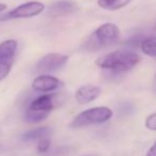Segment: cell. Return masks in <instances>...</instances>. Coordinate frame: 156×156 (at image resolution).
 <instances>
[{
	"label": "cell",
	"mask_w": 156,
	"mask_h": 156,
	"mask_svg": "<svg viewBox=\"0 0 156 156\" xmlns=\"http://www.w3.org/2000/svg\"><path fill=\"white\" fill-rule=\"evenodd\" d=\"M5 9H7V5H5V3H0V12L5 11Z\"/></svg>",
	"instance_id": "d6986e66"
},
{
	"label": "cell",
	"mask_w": 156,
	"mask_h": 156,
	"mask_svg": "<svg viewBox=\"0 0 156 156\" xmlns=\"http://www.w3.org/2000/svg\"><path fill=\"white\" fill-rule=\"evenodd\" d=\"M56 94H43L39 98H34L32 102L29 104L27 108L34 111H40V112L48 113L49 115L54 108L56 107V104L58 101L56 100Z\"/></svg>",
	"instance_id": "ba28073f"
},
{
	"label": "cell",
	"mask_w": 156,
	"mask_h": 156,
	"mask_svg": "<svg viewBox=\"0 0 156 156\" xmlns=\"http://www.w3.org/2000/svg\"><path fill=\"white\" fill-rule=\"evenodd\" d=\"M50 147V140L48 138L41 139L37 143V151L39 153H46L49 150Z\"/></svg>",
	"instance_id": "e0dca14e"
},
{
	"label": "cell",
	"mask_w": 156,
	"mask_h": 156,
	"mask_svg": "<svg viewBox=\"0 0 156 156\" xmlns=\"http://www.w3.org/2000/svg\"><path fill=\"white\" fill-rule=\"evenodd\" d=\"M63 85V83L55 76L40 75L32 81V89L37 92H51Z\"/></svg>",
	"instance_id": "8992f818"
},
{
	"label": "cell",
	"mask_w": 156,
	"mask_h": 156,
	"mask_svg": "<svg viewBox=\"0 0 156 156\" xmlns=\"http://www.w3.org/2000/svg\"><path fill=\"white\" fill-rule=\"evenodd\" d=\"M86 156H98V155H86Z\"/></svg>",
	"instance_id": "44dd1931"
},
{
	"label": "cell",
	"mask_w": 156,
	"mask_h": 156,
	"mask_svg": "<svg viewBox=\"0 0 156 156\" xmlns=\"http://www.w3.org/2000/svg\"><path fill=\"white\" fill-rule=\"evenodd\" d=\"M51 134V129L48 126H42V127H37L34 129H31L29 132L25 133L23 135V140L25 141H34L41 140L44 138H48V136Z\"/></svg>",
	"instance_id": "8fae6325"
},
{
	"label": "cell",
	"mask_w": 156,
	"mask_h": 156,
	"mask_svg": "<svg viewBox=\"0 0 156 156\" xmlns=\"http://www.w3.org/2000/svg\"><path fill=\"white\" fill-rule=\"evenodd\" d=\"M140 56L132 50H115L100 57L95 64L110 74L120 75L132 71L140 62Z\"/></svg>",
	"instance_id": "6da1fadb"
},
{
	"label": "cell",
	"mask_w": 156,
	"mask_h": 156,
	"mask_svg": "<svg viewBox=\"0 0 156 156\" xmlns=\"http://www.w3.org/2000/svg\"><path fill=\"white\" fill-rule=\"evenodd\" d=\"M101 94H102V89L98 86L85 85L76 90L75 100L78 104L87 105L100 98Z\"/></svg>",
	"instance_id": "52a82bcc"
},
{
	"label": "cell",
	"mask_w": 156,
	"mask_h": 156,
	"mask_svg": "<svg viewBox=\"0 0 156 156\" xmlns=\"http://www.w3.org/2000/svg\"><path fill=\"white\" fill-rule=\"evenodd\" d=\"M145 127L150 130H156V112L150 115L149 117L145 119Z\"/></svg>",
	"instance_id": "2e32d148"
},
{
	"label": "cell",
	"mask_w": 156,
	"mask_h": 156,
	"mask_svg": "<svg viewBox=\"0 0 156 156\" xmlns=\"http://www.w3.org/2000/svg\"><path fill=\"white\" fill-rule=\"evenodd\" d=\"M76 5L69 0H60L52 3L49 8V13L54 16H65L73 13L76 10Z\"/></svg>",
	"instance_id": "30bf717a"
},
{
	"label": "cell",
	"mask_w": 156,
	"mask_h": 156,
	"mask_svg": "<svg viewBox=\"0 0 156 156\" xmlns=\"http://www.w3.org/2000/svg\"><path fill=\"white\" fill-rule=\"evenodd\" d=\"M140 49L147 56L156 57V37H144L140 44Z\"/></svg>",
	"instance_id": "4fadbf2b"
},
{
	"label": "cell",
	"mask_w": 156,
	"mask_h": 156,
	"mask_svg": "<svg viewBox=\"0 0 156 156\" xmlns=\"http://www.w3.org/2000/svg\"><path fill=\"white\" fill-rule=\"evenodd\" d=\"M45 10V5L39 1H30L23 3L18 7L14 8L8 14L0 17V22L2 20H20V18H31L37 16Z\"/></svg>",
	"instance_id": "277c9868"
},
{
	"label": "cell",
	"mask_w": 156,
	"mask_h": 156,
	"mask_svg": "<svg viewBox=\"0 0 156 156\" xmlns=\"http://www.w3.org/2000/svg\"><path fill=\"white\" fill-rule=\"evenodd\" d=\"M145 156H156V141L154 142V144L149 149V151H147V153Z\"/></svg>",
	"instance_id": "ac0fdd59"
},
{
	"label": "cell",
	"mask_w": 156,
	"mask_h": 156,
	"mask_svg": "<svg viewBox=\"0 0 156 156\" xmlns=\"http://www.w3.org/2000/svg\"><path fill=\"white\" fill-rule=\"evenodd\" d=\"M155 30H156V25H155Z\"/></svg>",
	"instance_id": "7402d4cb"
},
{
	"label": "cell",
	"mask_w": 156,
	"mask_h": 156,
	"mask_svg": "<svg viewBox=\"0 0 156 156\" xmlns=\"http://www.w3.org/2000/svg\"><path fill=\"white\" fill-rule=\"evenodd\" d=\"M48 117V113L40 112V111H34L27 108L24 113V121L27 123H37L43 120H45Z\"/></svg>",
	"instance_id": "5bb4252c"
},
{
	"label": "cell",
	"mask_w": 156,
	"mask_h": 156,
	"mask_svg": "<svg viewBox=\"0 0 156 156\" xmlns=\"http://www.w3.org/2000/svg\"><path fill=\"white\" fill-rule=\"evenodd\" d=\"M155 85H156V72H155Z\"/></svg>",
	"instance_id": "ffe728a7"
},
{
	"label": "cell",
	"mask_w": 156,
	"mask_h": 156,
	"mask_svg": "<svg viewBox=\"0 0 156 156\" xmlns=\"http://www.w3.org/2000/svg\"><path fill=\"white\" fill-rule=\"evenodd\" d=\"M119 39V27L113 23H105L93 31V33L86 41L83 47L89 51H98L115 44Z\"/></svg>",
	"instance_id": "7a4b0ae2"
},
{
	"label": "cell",
	"mask_w": 156,
	"mask_h": 156,
	"mask_svg": "<svg viewBox=\"0 0 156 156\" xmlns=\"http://www.w3.org/2000/svg\"><path fill=\"white\" fill-rule=\"evenodd\" d=\"M132 2V0H98V5L107 11H117L126 7Z\"/></svg>",
	"instance_id": "7c38bea8"
},
{
	"label": "cell",
	"mask_w": 156,
	"mask_h": 156,
	"mask_svg": "<svg viewBox=\"0 0 156 156\" xmlns=\"http://www.w3.org/2000/svg\"><path fill=\"white\" fill-rule=\"evenodd\" d=\"M113 112L108 107H93L81 111L73 119L71 126L73 128H81L90 125L103 124L112 118Z\"/></svg>",
	"instance_id": "3957f363"
},
{
	"label": "cell",
	"mask_w": 156,
	"mask_h": 156,
	"mask_svg": "<svg viewBox=\"0 0 156 156\" xmlns=\"http://www.w3.org/2000/svg\"><path fill=\"white\" fill-rule=\"evenodd\" d=\"M12 66H13V64L0 62V81H2L3 79L9 75L10 72H11Z\"/></svg>",
	"instance_id": "9a60e30c"
},
{
	"label": "cell",
	"mask_w": 156,
	"mask_h": 156,
	"mask_svg": "<svg viewBox=\"0 0 156 156\" xmlns=\"http://www.w3.org/2000/svg\"><path fill=\"white\" fill-rule=\"evenodd\" d=\"M67 60H69V57L66 55L50 52L40 59L35 65V71L39 73H50V72L58 71L66 64Z\"/></svg>",
	"instance_id": "5b68a950"
},
{
	"label": "cell",
	"mask_w": 156,
	"mask_h": 156,
	"mask_svg": "<svg viewBox=\"0 0 156 156\" xmlns=\"http://www.w3.org/2000/svg\"><path fill=\"white\" fill-rule=\"evenodd\" d=\"M16 50L17 42L15 40H5L2 43H0V61L13 64Z\"/></svg>",
	"instance_id": "9c48e42d"
}]
</instances>
